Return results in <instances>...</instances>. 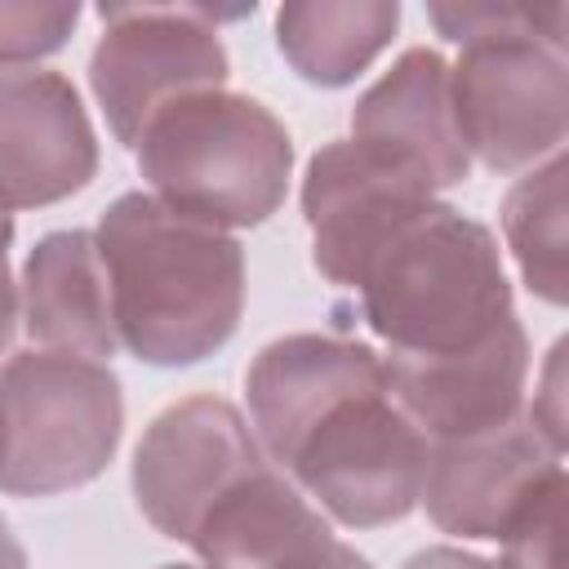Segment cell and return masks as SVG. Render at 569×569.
Here are the masks:
<instances>
[{
    "instance_id": "8992f818",
    "label": "cell",
    "mask_w": 569,
    "mask_h": 569,
    "mask_svg": "<svg viewBox=\"0 0 569 569\" xmlns=\"http://www.w3.org/2000/svg\"><path fill=\"white\" fill-rule=\"evenodd\" d=\"M124 422L120 382L102 360L22 351L0 369V489L49 498L89 485L116 453Z\"/></svg>"
},
{
    "instance_id": "7402d4cb",
    "label": "cell",
    "mask_w": 569,
    "mask_h": 569,
    "mask_svg": "<svg viewBox=\"0 0 569 569\" xmlns=\"http://www.w3.org/2000/svg\"><path fill=\"white\" fill-rule=\"evenodd\" d=\"M405 569H502V565H489L480 556H462L453 547H431V551H418L405 560Z\"/></svg>"
},
{
    "instance_id": "ac0fdd59",
    "label": "cell",
    "mask_w": 569,
    "mask_h": 569,
    "mask_svg": "<svg viewBox=\"0 0 569 569\" xmlns=\"http://www.w3.org/2000/svg\"><path fill=\"white\" fill-rule=\"evenodd\" d=\"M498 542L502 569H565V471L525 502Z\"/></svg>"
},
{
    "instance_id": "8fae6325",
    "label": "cell",
    "mask_w": 569,
    "mask_h": 569,
    "mask_svg": "<svg viewBox=\"0 0 569 569\" xmlns=\"http://www.w3.org/2000/svg\"><path fill=\"white\" fill-rule=\"evenodd\" d=\"M93 169L98 142L71 80L0 67V213L67 200Z\"/></svg>"
},
{
    "instance_id": "277c9868",
    "label": "cell",
    "mask_w": 569,
    "mask_h": 569,
    "mask_svg": "<svg viewBox=\"0 0 569 569\" xmlns=\"http://www.w3.org/2000/svg\"><path fill=\"white\" fill-rule=\"evenodd\" d=\"M138 169L151 196L213 227H253L284 200L293 147L253 98L200 89L160 107L138 133Z\"/></svg>"
},
{
    "instance_id": "6da1fadb",
    "label": "cell",
    "mask_w": 569,
    "mask_h": 569,
    "mask_svg": "<svg viewBox=\"0 0 569 569\" xmlns=\"http://www.w3.org/2000/svg\"><path fill=\"white\" fill-rule=\"evenodd\" d=\"M120 347L147 365H196L213 356L244 307L240 244L151 191L120 196L98 231Z\"/></svg>"
},
{
    "instance_id": "44dd1931",
    "label": "cell",
    "mask_w": 569,
    "mask_h": 569,
    "mask_svg": "<svg viewBox=\"0 0 569 569\" xmlns=\"http://www.w3.org/2000/svg\"><path fill=\"white\" fill-rule=\"evenodd\" d=\"M9 240H13V218L0 213V351L13 342V329H18V284L9 276Z\"/></svg>"
},
{
    "instance_id": "484cf974",
    "label": "cell",
    "mask_w": 569,
    "mask_h": 569,
    "mask_svg": "<svg viewBox=\"0 0 569 569\" xmlns=\"http://www.w3.org/2000/svg\"><path fill=\"white\" fill-rule=\"evenodd\" d=\"M0 453H4V427H0Z\"/></svg>"
},
{
    "instance_id": "5b68a950",
    "label": "cell",
    "mask_w": 569,
    "mask_h": 569,
    "mask_svg": "<svg viewBox=\"0 0 569 569\" xmlns=\"http://www.w3.org/2000/svg\"><path fill=\"white\" fill-rule=\"evenodd\" d=\"M427 453V436L391 400L378 369L316 405L267 458L333 520L378 529L413 511Z\"/></svg>"
},
{
    "instance_id": "7c38bea8",
    "label": "cell",
    "mask_w": 569,
    "mask_h": 569,
    "mask_svg": "<svg viewBox=\"0 0 569 569\" xmlns=\"http://www.w3.org/2000/svg\"><path fill=\"white\" fill-rule=\"evenodd\" d=\"M556 471H565L560 453L529 422H511L489 436L431 445L418 502L445 533L502 538Z\"/></svg>"
},
{
    "instance_id": "5bb4252c",
    "label": "cell",
    "mask_w": 569,
    "mask_h": 569,
    "mask_svg": "<svg viewBox=\"0 0 569 569\" xmlns=\"http://www.w3.org/2000/svg\"><path fill=\"white\" fill-rule=\"evenodd\" d=\"M351 138L391 156L396 164L427 178V187H453L467 178V147L453 120L449 67L431 49H409L351 116Z\"/></svg>"
},
{
    "instance_id": "9a60e30c",
    "label": "cell",
    "mask_w": 569,
    "mask_h": 569,
    "mask_svg": "<svg viewBox=\"0 0 569 569\" xmlns=\"http://www.w3.org/2000/svg\"><path fill=\"white\" fill-rule=\"evenodd\" d=\"M18 307L31 342L84 360H107L120 347L111 316V284L93 231L44 236L18 284Z\"/></svg>"
},
{
    "instance_id": "cb8c5ba5",
    "label": "cell",
    "mask_w": 569,
    "mask_h": 569,
    "mask_svg": "<svg viewBox=\"0 0 569 569\" xmlns=\"http://www.w3.org/2000/svg\"><path fill=\"white\" fill-rule=\"evenodd\" d=\"M320 569H369V560H365V556H356L351 547H342V542H338Z\"/></svg>"
},
{
    "instance_id": "9c48e42d",
    "label": "cell",
    "mask_w": 569,
    "mask_h": 569,
    "mask_svg": "<svg viewBox=\"0 0 569 569\" xmlns=\"http://www.w3.org/2000/svg\"><path fill=\"white\" fill-rule=\"evenodd\" d=\"M258 462L267 453L244 418L227 400L191 396L147 427L133 453V498L164 538L187 542L204 507Z\"/></svg>"
},
{
    "instance_id": "603a6c76",
    "label": "cell",
    "mask_w": 569,
    "mask_h": 569,
    "mask_svg": "<svg viewBox=\"0 0 569 569\" xmlns=\"http://www.w3.org/2000/svg\"><path fill=\"white\" fill-rule=\"evenodd\" d=\"M0 569H27V556H22V547L4 520H0Z\"/></svg>"
},
{
    "instance_id": "2e32d148",
    "label": "cell",
    "mask_w": 569,
    "mask_h": 569,
    "mask_svg": "<svg viewBox=\"0 0 569 569\" xmlns=\"http://www.w3.org/2000/svg\"><path fill=\"white\" fill-rule=\"evenodd\" d=\"M396 4H289L280 9V53L311 84H347L391 40Z\"/></svg>"
},
{
    "instance_id": "30bf717a",
    "label": "cell",
    "mask_w": 569,
    "mask_h": 569,
    "mask_svg": "<svg viewBox=\"0 0 569 569\" xmlns=\"http://www.w3.org/2000/svg\"><path fill=\"white\" fill-rule=\"evenodd\" d=\"M387 391L405 418L427 436V445L489 436L520 422L529 342L516 316L489 338L440 356H382Z\"/></svg>"
},
{
    "instance_id": "52a82bcc",
    "label": "cell",
    "mask_w": 569,
    "mask_h": 569,
    "mask_svg": "<svg viewBox=\"0 0 569 569\" xmlns=\"http://www.w3.org/2000/svg\"><path fill=\"white\" fill-rule=\"evenodd\" d=\"M102 40L89 62L93 93L111 120V133L133 147L147 120L173 98L222 89L227 53L209 9H98Z\"/></svg>"
},
{
    "instance_id": "ffe728a7",
    "label": "cell",
    "mask_w": 569,
    "mask_h": 569,
    "mask_svg": "<svg viewBox=\"0 0 569 569\" xmlns=\"http://www.w3.org/2000/svg\"><path fill=\"white\" fill-rule=\"evenodd\" d=\"M565 387V342H556L551 347V356H547V369H542V382H538V391H533V405H529V427L556 449V453H565V409H560V391Z\"/></svg>"
},
{
    "instance_id": "7a4b0ae2",
    "label": "cell",
    "mask_w": 569,
    "mask_h": 569,
    "mask_svg": "<svg viewBox=\"0 0 569 569\" xmlns=\"http://www.w3.org/2000/svg\"><path fill=\"white\" fill-rule=\"evenodd\" d=\"M445 40L462 44L449 71L453 120L467 156L507 173L556 156L565 138V4H436Z\"/></svg>"
},
{
    "instance_id": "4fadbf2b",
    "label": "cell",
    "mask_w": 569,
    "mask_h": 569,
    "mask_svg": "<svg viewBox=\"0 0 569 569\" xmlns=\"http://www.w3.org/2000/svg\"><path fill=\"white\" fill-rule=\"evenodd\" d=\"M187 542L200 569H320L338 547L320 507L271 462L222 489Z\"/></svg>"
},
{
    "instance_id": "e0dca14e",
    "label": "cell",
    "mask_w": 569,
    "mask_h": 569,
    "mask_svg": "<svg viewBox=\"0 0 569 569\" xmlns=\"http://www.w3.org/2000/svg\"><path fill=\"white\" fill-rule=\"evenodd\" d=\"M502 231L520 262L525 284L538 298L560 307L565 302V160L560 151L507 191Z\"/></svg>"
},
{
    "instance_id": "3957f363",
    "label": "cell",
    "mask_w": 569,
    "mask_h": 569,
    "mask_svg": "<svg viewBox=\"0 0 569 569\" xmlns=\"http://www.w3.org/2000/svg\"><path fill=\"white\" fill-rule=\"evenodd\" d=\"M356 293L391 356L462 351L511 320L493 236L436 200L382 240Z\"/></svg>"
},
{
    "instance_id": "ba28073f",
    "label": "cell",
    "mask_w": 569,
    "mask_h": 569,
    "mask_svg": "<svg viewBox=\"0 0 569 569\" xmlns=\"http://www.w3.org/2000/svg\"><path fill=\"white\" fill-rule=\"evenodd\" d=\"M431 200L427 178L356 138L316 151L302 182V213L320 276L356 289L382 240Z\"/></svg>"
},
{
    "instance_id": "d4e9b609",
    "label": "cell",
    "mask_w": 569,
    "mask_h": 569,
    "mask_svg": "<svg viewBox=\"0 0 569 569\" xmlns=\"http://www.w3.org/2000/svg\"><path fill=\"white\" fill-rule=\"evenodd\" d=\"M164 569H196V565H164Z\"/></svg>"
},
{
    "instance_id": "d6986e66",
    "label": "cell",
    "mask_w": 569,
    "mask_h": 569,
    "mask_svg": "<svg viewBox=\"0 0 569 569\" xmlns=\"http://www.w3.org/2000/svg\"><path fill=\"white\" fill-rule=\"evenodd\" d=\"M76 4H0V62H27L67 40Z\"/></svg>"
}]
</instances>
